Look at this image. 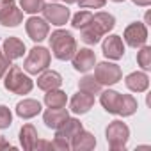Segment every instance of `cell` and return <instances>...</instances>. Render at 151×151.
I'll return each instance as SVG.
<instances>
[{
  "label": "cell",
  "instance_id": "obj_1",
  "mask_svg": "<svg viewBox=\"0 0 151 151\" xmlns=\"http://www.w3.org/2000/svg\"><path fill=\"white\" fill-rule=\"evenodd\" d=\"M114 27H116V18L105 11H100V13L93 14V20L89 22V25H86L82 29V41L87 45H96Z\"/></svg>",
  "mask_w": 151,
  "mask_h": 151
},
{
  "label": "cell",
  "instance_id": "obj_2",
  "mask_svg": "<svg viewBox=\"0 0 151 151\" xmlns=\"http://www.w3.org/2000/svg\"><path fill=\"white\" fill-rule=\"evenodd\" d=\"M48 39H50V48L59 60H69L77 52V41L68 30H55Z\"/></svg>",
  "mask_w": 151,
  "mask_h": 151
},
{
  "label": "cell",
  "instance_id": "obj_3",
  "mask_svg": "<svg viewBox=\"0 0 151 151\" xmlns=\"http://www.w3.org/2000/svg\"><path fill=\"white\" fill-rule=\"evenodd\" d=\"M4 87L13 94H29L34 87V82L18 66H11L9 71H6Z\"/></svg>",
  "mask_w": 151,
  "mask_h": 151
},
{
  "label": "cell",
  "instance_id": "obj_4",
  "mask_svg": "<svg viewBox=\"0 0 151 151\" xmlns=\"http://www.w3.org/2000/svg\"><path fill=\"white\" fill-rule=\"evenodd\" d=\"M105 135H107L109 147L112 151H123V149H126V144L130 139V128L126 126V123L116 119L107 126Z\"/></svg>",
  "mask_w": 151,
  "mask_h": 151
},
{
  "label": "cell",
  "instance_id": "obj_5",
  "mask_svg": "<svg viewBox=\"0 0 151 151\" xmlns=\"http://www.w3.org/2000/svg\"><path fill=\"white\" fill-rule=\"evenodd\" d=\"M50 60H52V55L45 46H34L23 62V69L29 75H37V73L48 69Z\"/></svg>",
  "mask_w": 151,
  "mask_h": 151
},
{
  "label": "cell",
  "instance_id": "obj_6",
  "mask_svg": "<svg viewBox=\"0 0 151 151\" xmlns=\"http://www.w3.org/2000/svg\"><path fill=\"white\" fill-rule=\"evenodd\" d=\"M94 78L101 86H114L123 78V71L114 62H100L94 69Z\"/></svg>",
  "mask_w": 151,
  "mask_h": 151
},
{
  "label": "cell",
  "instance_id": "obj_7",
  "mask_svg": "<svg viewBox=\"0 0 151 151\" xmlns=\"http://www.w3.org/2000/svg\"><path fill=\"white\" fill-rule=\"evenodd\" d=\"M23 22V11L14 0H0V23L4 27H18Z\"/></svg>",
  "mask_w": 151,
  "mask_h": 151
},
{
  "label": "cell",
  "instance_id": "obj_8",
  "mask_svg": "<svg viewBox=\"0 0 151 151\" xmlns=\"http://www.w3.org/2000/svg\"><path fill=\"white\" fill-rule=\"evenodd\" d=\"M41 13H43L45 20H46L48 23L57 25V27L66 25L68 20H69V9H68L66 6H60V4H53V2L45 4L43 9H41Z\"/></svg>",
  "mask_w": 151,
  "mask_h": 151
},
{
  "label": "cell",
  "instance_id": "obj_9",
  "mask_svg": "<svg viewBox=\"0 0 151 151\" xmlns=\"http://www.w3.org/2000/svg\"><path fill=\"white\" fill-rule=\"evenodd\" d=\"M124 41L128 46L132 48H140L146 45L147 41V29L144 23L140 22H135V23H130L126 29H124V34H123Z\"/></svg>",
  "mask_w": 151,
  "mask_h": 151
},
{
  "label": "cell",
  "instance_id": "obj_10",
  "mask_svg": "<svg viewBox=\"0 0 151 151\" xmlns=\"http://www.w3.org/2000/svg\"><path fill=\"white\" fill-rule=\"evenodd\" d=\"M25 30L29 34V37L36 43H41L43 39L48 37V32H50V27H48V22L45 18H39V16H30L25 23Z\"/></svg>",
  "mask_w": 151,
  "mask_h": 151
},
{
  "label": "cell",
  "instance_id": "obj_11",
  "mask_svg": "<svg viewBox=\"0 0 151 151\" xmlns=\"http://www.w3.org/2000/svg\"><path fill=\"white\" fill-rule=\"evenodd\" d=\"M71 62H73V68L80 71V73H87L94 68L96 64V55L91 48H80L75 52V55L71 57Z\"/></svg>",
  "mask_w": 151,
  "mask_h": 151
},
{
  "label": "cell",
  "instance_id": "obj_12",
  "mask_svg": "<svg viewBox=\"0 0 151 151\" xmlns=\"http://www.w3.org/2000/svg\"><path fill=\"white\" fill-rule=\"evenodd\" d=\"M103 55L107 59H112V60H119L123 55H124V45H123V39L116 34L105 37L103 41Z\"/></svg>",
  "mask_w": 151,
  "mask_h": 151
},
{
  "label": "cell",
  "instance_id": "obj_13",
  "mask_svg": "<svg viewBox=\"0 0 151 151\" xmlns=\"http://www.w3.org/2000/svg\"><path fill=\"white\" fill-rule=\"evenodd\" d=\"M93 105H94V96L82 91H78L69 101V109L73 114H87L93 109Z\"/></svg>",
  "mask_w": 151,
  "mask_h": 151
},
{
  "label": "cell",
  "instance_id": "obj_14",
  "mask_svg": "<svg viewBox=\"0 0 151 151\" xmlns=\"http://www.w3.org/2000/svg\"><path fill=\"white\" fill-rule=\"evenodd\" d=\"M123 101V94L112 89H107L100 94V103L109 114H119V107Z\"/></svg>",
  "mask_w": 151,
  "mask_h": 151
},
{
  "label": "cell",
  "instance_id": "obj_15",
  "mask_svg": "<svg viewBox=\"0 0 151 151\" xmlns=\"http://www.w3.org/2000/svg\"><path fill=\"white\" fill-rule=\"evenodd\" d=\"M69 146H71V149H75V151H91V149H94V146H96V139H94V135H93L91 132H86V130L82 128L77 135L71 139Z\"/></svg>",
  "mask_w": 151,
  "mask_h": 151
},
{
  "label": "cell",
  "instance_id": "obj_16",
  "mask_svg": "<svg viewBox=\"0 0 151 151\" xmlns=\"http://www.w3.org/2000/svg\"><path fill=\"white\" fill-rule=\"evenodd\" d=\"M62 86V77L57 71L52 69H45L41 71L39 78H37V87L43 91H52V89H59Z\"/></svg>",
  "mask_w": 151,
  "mask_h": 151
},
{
  "label": "cell",
  "instance_id": "obj_17",
  "mask_svg": "<svg viewBox=\"0 0 151 151\" xmlns=\"http://www.w3.org/2000/svg\"><path fill=\"white\" fill-rule=\"evenodd\" d=\"M2 52L7 57V60H16L20 57H23L25 53V43L18 37H7L2 45Z\"/></svg>",
  "mask_w": 151,
  "mask_h": 151
},
{
  "label": "cell",
  "instance_id": "obj_18",
  "mask_svg": "<svg viewBox=\"0 0 151 151\" xmlns=\"http://www.w3.org/2000/svg\"><path fill=\"white\" fill-rule=\"evenodd\" d=\"M124 84L133 93H144L149 87V77L144 71H133L124 78Z\"/></svg>",
  "mask_w": 151,
  "mask_h": 151
},
{
  "label": "cell",
  "instance_id": "obj_19",
  "mask_svg": "<svg viewBox=\"0 0 151 151\" xmlns=\"http://www.w3.org/2000/svg\"><path fill=\"white\" fill-rule=\"evenodd\" d=\"M82 130V123L78 119H73V117H68L57 130H55V137H60V139H66V140H71L75 135Z\"/></svg>",
  "mask_w": 151,
  "mask_h": 151
},
{
  "label": "cell",
  "instance_id": "obj_20",
  "mask_svg": "<svg viewBox=\"0 0 151 151\" xmlns=\"http://www.w3.org/2000/svg\"><path fill=\"white\" fill-rule=\"evenodd\" d=\"M39 112H41V103L37 100H32V98H27V100H23L16 105V114L22 119H32Z\"/></svg>",
  "mask_w": 151,
  "mask_h": 151
},
{
  "label": "cell",
  "instance_id": "obj_21",
  "mask_svg": "<svg viewBox=\"0 0 151 151\" xmlns=\"http://www.w3.org/2000/svg\"><path fill=\"white\" fill-rule=\"evenodd\" d=\"M68 117H69V114H68V110H66L64 107H62V109H48V110L43 114L45 124H46L48 128H53V130H57Z\"/></svg>",
  "mask_w": 151,
  "mask_h": 151
},
{
  "label": "cell",
  "instance_id": "obj_22",
  "mask_svg": "<svg viewBox=\"0 0 151 151\" xmlns=\"http://www.w3.org/2000/svg\"><path fill=\"white\" fill-rule=\"evenodd\" d=\"M20 142H22V147L25 151H32L36 142H37V130L29 123L23 124L20 130Z\"/></svg>",
  "mask_w": 151,
  "mask_h": 151
},
{
  "label": "cell",
  "instance_id": "obj_23",
  "mask_svg": "<svg viewBox=\"0 0 151 151\" xmlns=\"http://www.w3.org/2000/svg\"><path fill=\"white\" fill-rule=\"evenodd\" d=\"M66 101H68V96L60 89H52V91H46L45 94V105L48 109H62L66 107Z\"/></svg>",
  "mask_w": 151,
  "mask_h": 151
},
{
  "label": "cell",
  "instance_id": "obj_24",
  "mask_svg": "<svg viewBox=\"0 0 151 151\" xmlns=\"http://www.w3.org/2000/svg\"><path fill=\"white\" fill-rule=\"evenodd\" d=\"M78 89L82 93H87V94H100L101 93V84L94 78V77H84L80 82H78Z\"/></svg>",
  "mask_w": 151,
  "mask_h": 151
},
{
  "label": "cell",
  "instance_id": "obj_25",
  "mask_svg": "<svg viewBox=\"0 0 151 151\" xmlns=\"http://www.w3.org/2000/svg\"><path fill=\"white\" fill-rule=\"evenodd\" d=\"M137 100L132 96V94H123V101H121V107H119V114L117 116H123V117H128V116H133L137 112Z\"/></svg>",
  "mask_w": 151,
  "mask_h": 151
},
{
  "label": "cell",
  "instance_id": "obj_26",
  "mask_svg": "<svg viewBox=\"0 0 151 151\" xmlns=\"http://www.w3.org/2000/svg\"><path fill=\"white\" fill-rule=\"evenodd\" d=\"M91 20H93V13H89V11H80V13H77V14L73 16L71 25H73V29L82 30L86 25H89Z\"/></svg>",
  "mask_w": 151,
  "mask_h": 151
},
{
  "label": "cell",
  "instance_id": "obj_27",
  "mask_svg": "<svg viewBox=\"0 0 151 151\" xmlns=\"http://www.w3.org/2000/svg\"><path fill=\"white\" fill-rule=\"evenodd\" d=\"M20 6L23 9V13H29V14H36L43 9L45 6V0H20Z\"/></svg>",
  "mask_w": 151,
  "mask_h": 151
},
{
  "label": "cell",
  "instance_id": "obj_28",
  "mask_svg": "<svg viewBox=\"0 0 151 151\" xmlns=\"http://www.w3.org/2000/svg\"><path fill=\"white\" fill-rule=\"evenodd\" d=\"M137 62L142 69H149L151 68V48L149 46H140V52L137 53Z\"/></svg>",
  "mask_w": 151,
  "mask_h": 151
},
{
  "label": "cell",
  "instance_id": "obj_29",
  "mask_svg": "<svg viewBox=\"0 0 151 151\" xmlns=\"http://www.w3.org/2000/svg\"><path fill=\"white\" fill-rule=\"evenodd\" d=\"M13 124V114L6 105H0V130H6Z\"/></svg>",
  "mask_w": 151,
  "mask_h": 151
},
{
  "label": "cell",
  "instance_id": "obj_30",
  "mask_svg": "<svg viewBox=\"0 0 151 151\" xmlns=\"http://www.w3.org/2000/svg\"><path fill=\"white\" fill-rule=\"evenodd\" d=\"M78 4L84 9H101L107 4V0H78Z\"/></svg>",
  "mask_w": 151,
  "mask_h": 151
},
{
  "label": "cell",
  "instance_id": "obj_31",
  "mask_svg": "<svg viewBox=\"0 0 151 151\" xmlns=\"http://www.w3.org/2000/svg\"><path fill=\"white\" fill-rule=\"evenodd\" d=\"M52 144H53V149H60V151H68V149H71L69 140L60 139V137H55V140H53Z\"/></svg>",
  "mask_w": 151,
  "mask_h": 151
},
{
  "label": "cell",
  "instance_id": "obj_32",
  "mask_svg": "<svg viewBox=\"0 0 151 151\" xmlns=\"http://www.w3.org/2000/svg\"><path fill=\"white\" fill-rule=\"evenodd\" d=\"M9 66H11V60H7V57L4 55V52L0 50V78L6 75V71L9 69Z\"/></svg>",
  "mask_w": 151,
  "mask_h": 151
},
{
  "label": "cell",
  "instance_id": "obj_33",
  "mask_svg": "<svg viewBox=\"0 0 151 151\" xmlns=\"http://www.w3.org/2000/svg\"><path fill=\"white\" fill-rule=\"evenodd\" d=\"M34 149H36V151H41V149H53V144L48 142V140H39V139H37Z\"/></svg>",
  "mask_w": 151,
  "mask_h": 151
},
{
  "label": "cell",
  "instance_id": "obj_34",
  "mask_svg": "<svg viewBox=\"0 0 151 151\" xmlns=\"http://www.w3.org/2000/svg\"><path fill=\"white\" fill-rule=\"evenodd\" d=\"M6 149H14V147L11 146V142H9V140H6L2 135H0V151H6Z\"/></svg>",
  "mask_w": 151,
  "mask_h": 151
},
{
  "label": "cell",
  "instance_id": "obj_35",
  "mask_svg": "<svg viewBox=\"0 0 151 151\" xmlns=\"http://www.w3.org/2000/svg\"><path fill=\"white\" fill-rule=\"evenodd\" d=\"M135 6H140V7H147L151 4V0H133Z\"/></svg>",
  "mask_w": 151,
  "mask_h": 151
},
{
  "label": "cell",
  "instance_id": "obj_36",
  "mask_svg": "<svg viewBox=\"0 0 151 151\" xmlns=\"http://www.w3.org/2000/svg\"><path fill=\"white\" fill-rule=\"evenodd\" d=\"M62 2H66V4H77L78 0H62Z\"/></svg>",
  "mask_w": 151,
  "mask_h": 151
},
{
  "label": "cell",
  "instance_id": "obj_37",
  "mask_svg": "<svg viewBox=\"0 0 151 151\" xmlns=\"http://www.w3.org/2000/svg\"><path fill=\"white\" fill-rule=\"evenodd\" d=\"M112 2H124V0H112Z\"/></svg>",
  "mask_w": 151,
  "mask_h": 151
}]
</instances>
